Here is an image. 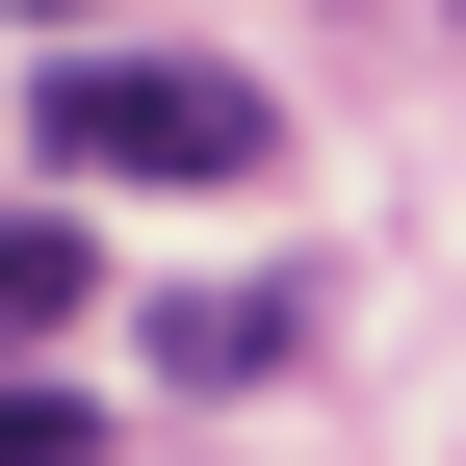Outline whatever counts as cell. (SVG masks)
Wrapping results in <instances>:
<instances>
[{"label":"cell","mask_w":466,"mask_h":466,"mask_svg":"<svg viewBox=\"0 0 466 466\" xmlns=\"http://www.w3.org/2000/svg\"><path fill=\"white\" fill-rule=\"evenodd\" d=\"M311 363V285H156V389H259Z\"/></svg>","instance_id":"cell-2"},{"label":"cell","mask_w":466,"mask_h":466,"mask_svg":"<svg viewBox=\"0 0 466 466\" xmlns=\"http://www.w3.org/2000/svg\"><path fill=\"white\" fill-rule=\"evenodd\" d=\"M78 285H104V259H78V208H0V337H52Z\"/></svg>","instance_id":"cell-3"},{"label":"cell","mask_w":466,"mask_h":466,"mask_svg":"<svg viewBox=\"0 0 466 466\" xmlns=\"http://www.w3.org/2000/svg\"><path fill=\"white\" fill-rule=\"evenodd\" d=\"M52 156H78V182H259L285 104L208 78V52H52Z\"/></svg>","instance_id":"cell-1"},{"label":"cell","mask_w":466,"mask_h":466,"mask_svg":"<svg viewBox=\"0 0 466 466\" xmlns=\"http://www.w3.org/2000/svg\"><path fill=\"white\" fill-rule=\"evenodd\" d=\"M104 415H78V389H0V466H78Z\"/></svg>","instance_id":"cell-4"}]
</instances>
